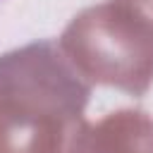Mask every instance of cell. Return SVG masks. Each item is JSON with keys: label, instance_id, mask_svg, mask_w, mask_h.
<instances>
[{"label": "cell", "instance_id": "cell-5", "mask_svg": "<svg viewBox=\"0 0 153 153\" xmlns=\"http://www.w3.org/2000/svg\"><path fill=\"white\" fill-rule=\"evenodd\" d=\"M120 2H124V5H129V7H134V10H139L141 14H146V17L153 22V0H120Z\"/></svg>", "mask_w": 153, "mask_h": 153}, {"label": "cell", "instance_id": "cell-4", "mask_svg": "<svg viewBox=\"0 0 153 153\" xmlns=\"http://www.w3.org/2000/svg\"><path fill=\"white\" fill-rule=\"evenodd\" d=\"M93 153H153V117L143 110H117L91 127Z\"/></svg>", "mask_w": 153, "mask_h": 153}, {"label": "cell", "instance_id": "cell-1", "mask_svg": "<svg viewBox=\"0 0 153 153\" xmlns=\"http://www.w3.org/2000/svg\"><path fill=\"white\" fill-rule=\"evenodd\" d=\"M57 45L88 84L131 96H143L153 84V22L120 0L81 10Z\"/></svg>", "mask_w": 153, "mask_h": 153}, {"label": "cell", "instance_id": "cell-2", "mask_svg": "<svg viewBox=\"0 0 153 153\" xmlns=\"http://www.w3.org/2000/svg\"><path fill=\"white\" fill-rule=\"evenodd\" d=\"M91 84L55 41H33L0 55V98L31 110L84 117Z\"/></svg>", "mask_w": 153, "mask_h": 153}, {"label": "cell", "instance_id": "cell-3", "mask_svg": "<svg viewBox=\"0 0 153 153\" xmlns=\"http://www.w3.org/2000/svg\"><path fill=\"white\" fill-rule=\"evenodd\" d=\"M0 153H93L91 124L0 98Z\"/></svg>", "mask_w": 153, "mask_h": 153}]
</instances>
